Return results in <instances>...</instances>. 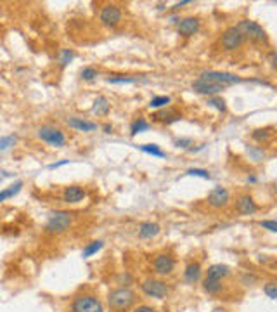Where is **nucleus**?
I'll use <instances>...</instances> for the list:
<instances>
[{
	"instance_id": "f8f14e48",
	"label": "nucleus",
	"mask_w": 277,
	"mask_h": 312,
	"mask_svg": "<svg viewBox=\"0 0 277 312\" xmlns=\"http://www.w3.org/2000/svg\"><path fill=\"white\" fill-rule=\"evenodd\" d=\"M193 88L197 92V94H203V96H217L219 92L223 90V87H220V85H215V84H210V82H204L201 80V78H197V80L193 82Z\"/></svg>"
},
{
	"instance_id": "2eb2a0df",
	"label": "nucleus",
	"mask_w": 277,
	"mask_h": 312,
	"mask_svg": "<svg viewBox=\"0 0 277 312\" xmlns=\"http://www.w3.org/2000/svg\"><path fill=\"white\" fill-rule=\"evenodd\" d=\"M66 123H68L71 129L78 130V132H94V130L97 129V123H94V121H88V120H83V118H78V116L66 118Z\"/></svg>"
},
{
	"instance_id": "72a5a7b5",
	"label": "nucleus",
	"mask_w": 277,
	"mask_h": 312,
	"mask_svg": "<svg viewBox=\"0 0 277 312\" xmlns=\"http://www.w3.org/2000/svg\"><path fill=\"white\" fill-rule=\"evenodd\" d=\"M187 175L203 177V179H212V175L208 173V170H203V169H189V170H187Z\"/></svg>"
},
{
	"instance_id": "c85d7f7f",
	"label": "nucleus",
	"mask_w": 277,
	"mask_h": 312,
	"mask_svg": "<svg viewBox=\"0 0 277 312\" xmlns=\"http://www.w3.org/2000/svg\"><path fill=\"white\" fill-rule=\"evenodd\" d=\"M102 246H104V243H102V241H92V243H88V245L85 246V248H83V254H82V255H83L85 258H87V257H92L94 254H97V252L102 248Z\"/></svg>"
},
{
	"instance_id": "4468645a",
	"label": "nucleus",
	"mask_w": 277,
	"mask_h": 312,
	"mask_svg": "<svg viewBox=\"0 0 277 312\" xmlns=\"http://www.w3.org/2000/svg\"><path fill=\"white\" fill-rule=\"evenodd\" d=\"M236 206H237V212H239L241 215H253V213L258 210L255 199H253L249 195H241L239 198H237Z\"/></svg>"
},
{
	"instance_id": "ea45409f",
	"label": "nucleus",
	"mask_w": 277,
	"mask_h": 312,
	"mask_svg": "<svg viewBox=\"0 0 277 312\" xmlns=\"http://www.w3.org/2000/svg\"><path fill=\"white\" fill-rule=\"evenodd\" d=\"M68 163H69V160H62V162H57V163H52V165H49V169L54 170V169H59V167H62V165H68Z\"/></svg>"
},
{
	"instance_id": "6e6552de",
	"label": "nucleus",
	"mask_w": 277,
	"mask_h": 312,
	"mask_svg": "<svg viewBox=\"0 0 277 312\" xmlns=\"http://www.w3.org/2000/svg\"><path fill=\"white\" fill-rule=\"evenodd\" d=\"M99 19H101V23L104 26H118L121 23V11L118 5L114 4H108L104 5V7L101 9V12H99Z\"/></svg>"
},
{
	"instance_id": "aec40b11",
	"label": "nucleus",
	"mask_w": 277,
	"mask_h": 312,
	"mask_svg": "<svg viewBox=\"0 0 277 312\" xmlns=\"http://www.w3.org/2000/svg\"><path fill=\"white\" fill-rule=\"evenodd\" d=\"M230 269L227 267V265L223 264H215L212 265V267L208 269V276L206 278H212V279H217V281H222L225 276H229Z\"/></svg>"
},
{
	"instance_id": "a18cd8bd",
	"label": "nucleus",
	"mask_w": 277,
	"mask_h": 312,
	"mask_svg": "<svg viewBox=\"0 0 277 312\" xmlns=\"http://www.w3.org/2000/svg\"><path fill=\"white\" fill-rule=\"evenodd\" d=\"M248 182H256V177H248Z\"/></svg>"
},
{
	"instance_id": "e433bc0d",
	"label": "nucleus",
	"mask_w": 277,
	"mask_h": 312,
	"mask_svg": "<svg viewBox=\"0 0 277 312\" xmlns=\"http://www.w3.org/2000/svg\"><path fill=\"white\" fill-rule=\"evenodd\" d=\"M260 226H262L263 229H269L270 232H277L276 221H262V222H260Z\"/></svg>"
},
{
	"instance_id": "dca6fc26",
	"label": "nucleus",
	"mask_w": 277,
	"mask_h": 312,
	"mask_svg": "<svg viewBox=\"0 0 277 312\" xmlns=\"http://www.w3.org/2000/svg\"><path fill=\"white\" fill-rule=\"evenodd\" d=\"M85 189L82 186H68L62 191V199L66 203H80L85 198Z\"/></svg>"
},
{
	"instance_id": "c03bdc74",
	"label": "nucleus",
	"mask_w": 277,
	"mask_h": 312,
	"mask_svg": "<svg viewBox=\"0 0 277 312\" xmlns=\"http://www.w3.org/2000/svg\"><path fill=\"white\" fill-rule=\"evenodd\" d=\"M179 21H180V19L177 18V16H171V18H170V23H173V25H175V23H179Z\"/></svg>"
},
{
	"instance_id": "58836bf2",
	"label": "nucleus",
	"mask_w": 277,
	"mask_h": 312,
	"mask_svg": "<svg viewBox=\"0 0 277 312\" xmlns=\"http://www.w3.org/2000/svg\"><path fill=\"white\" fill-rule=\"evenodd\" d=\"M175 144L179 147H187V146H191V139H179V141H175Z\"/></svg>"
},
{
	"instance_id": "20e7f679",
	"label": "nucleus",
	"mask_w": 277,
	"mask_h": 312,
	"mask_svg": "<svg viewBox=\"0 0 277 312\" xmlns=\"http://www.w3.org/2000/svg\"><path fill=\"white\" fill-rule=\"evenodd\" d=\"M135 302V293L128 288H118L110 293V305L114 311H127Z\"/></svg>"
},
{
	"instance_id": "7ed1b4c3",
	"label": "nucleus",
	"mask_w": 277,
	"mask_h": 312,
	"mask_svg": "<svg viewBox=\"0 0 277 312\" xmlns=\"http://www.w3.org/2000/svg\"><path fill=\"white\" fill-rule=\"evenodd\" d=\"M38 139L42 142H47L52 147H62L66 144V136L55 125H42L37 132Z\"/></svg>"
},
{
	"instance_id": "4c0bfd02",
	"label": "nucleus",
	"mask_w": 277,
	"mask_h": 312,
	"mask_svg": "<svg viewBox=\"0 0 277 312\" xmlns=\"http://www.w3.org/2000/svg\"><path fill=\"white\" fill-rule=\"evenodd\" d=\"M134 312H156V309L149 307V305H138V307L135 309Z\"/></svg>"
},
{
	"instance_id": "6ab92c4d",
	"label": "nucleus",
	"mask_w": 277,
	"mask_h": 312,
	"mask_svg": "<svg viewBox=\"0 0 277 312\" xmlns=\"http://www.w3.org/2000/svg\"><path fill=\"white\" fill-rule=\"evenodd\" d=\"M153 118L158 121H163V123H173V121H179L182 118V114H179L173 110H160Z\"/></svg>"
},
{
	"instance_id": "39448f33",
	"label": "nucleus",
	"mask_w": 277,
	"mask_h": 312,
	"mask_svg": "<svg viewBox=\"0 0 277 312\" xmlns=\"http://www.w3.org/2000/svg\"><path fill=\"white\" fill-rule=\"evenodd\" d=\"M199 78L204 82H210V84L220 85V87H223V88H225L227 85H236V84H241V82H243L237 75L227 73V71H203Z\"/></svg>"
},
{
	"instance_id": "4be33fe9",
	"label": "nucleus",
	"mask_w": 277,
	"mask_h": 312,
	"mask_svg": "<svg viewBox=\"0 0 277 312\" xmlns=\"http://www.w3.org/2000/svg\"><path fill=\"white\" fill-rule=\"evenodd\" d=\"M23 186H25V184H23V180H18V182H14L12 186H9L7 189H4V191H0V203L18 195V193L23 189Z\"/></svg>"
},
{
	"instance_id": "7c9ffc66",
	"label": "nucleus",
	"mask_w": 277,
	"mask_h": 312,
	"mask_svg": "<svg viewBox=\"0 0 277 312\" xmlns=\"http://www.w3.org/2000/svg\"><path fill=\"white\" fill-rule=\"evenodd\" d=\"M208 104H210V106H213V108H217L220 113H225V111H227L225 101L220 99V97H210V99H208Z\"/></svg>"
},
{
	"instance_id": "49530a36",
	"label": "nucleus",
	"mask_w": 277,
	"mask_h": 312,
	"mask_svg": "<svg viewBox=\"0 0 277 312\" xmlns=\"http://www.w3.org/2000/svg\"><path fill=\"white\" fill-rule=\"evenodd\" d=\"M0 182H2V177H0Z\"/></svg>"
},
{
	"instance_id": "c756f323",
	"label": "nucleus",
	"mask_w": 277,
	"mask_h": 312,
	"mask_svg": "<svg viewBox=\"0 0 277 312\" xmlns=\"http://www.w3.org/2000/svg\"><path fill=\"white\" fill-rule=\"evenodd\" d=\"M108 84H135V82H138V77H110L106 78Z\"/></svg>"
},
{
	"instance_id": "cd10ccee",
	"label": "nucleus",
	"mask_w": 277,
	"mask_h": 312,
	"mask_svg": "<svg viewBox=\"0 0 277 312\" xmlns=\"http://www.w3.org/2000/svg\"><path fill=\"white\" fill-rule=\"evenodd\" d=\"M16 142H18V137H16V136L0 137V154L5 153V151H9L11 147H14Z\"/></svg>"
},
{
	"instance_id": "0eeeda50",
	"label": "nucleus",
	"mask_w": 277,
	"mask_h": 312,
	"mask_svg": "<svg viewBox=\"0 0 277 312\" xmlns=\"http://www.w3.org/2000/svg\"><path fill=\"white\" fill-rule=\"evenodd\" d=\"M245 42V37L241 35V31L236 28V26H230L222 33V38H220V44L225 51H236V49L241 47V44Z\"/></svg>"
},
{
	"instance_id": "f03ea898",
	"label": "nucleus",
	"mask_w": 277,
	"mask_h": 312,
	"mask_svg": "<svg viewBox=\"0 0 277 312\" xmlns=\"http://www.w3.org/2000/svg\"><path fill=\"white\" fill-rule=\"evenodd\" d=\"M73 224V219L64 210H55L49 215L47 224H45V231L52 232V234H61V232L68 231Z\"/></svg>"
},
{
	"instance_id": "9d476101",
	"label": "nucleus",
	"mask_w": 277,
	"mask_h": 312,
	"mask_svg": "<svg viewBox=\"0 0 277 312\" xmlns=\"http://www.w3.org/2000/svg\"><path fill=\"white\" fill-rule=\"evenodd\" d=\"M229 198L230 195L225 187L217 186L213 187L212 191H210V195H208V205L213 206V208H223V206L229 203Z\"/></svg>"
},
{
	"instance_id": "393cba45",
	"label": "nucleus",
	"mask_w": 277,
	"mask_h": 312,
	"mask_svg": "<svg viewBox=\"0 0 277 312\" xmlns=\"http://www.w3.org/2000/svg\"><path fill=\"white\" fill-rule=\"evenodd\" d=\"M149 129V123H147L144 118H138V120H135L134 123H132V127H130V136L132 137H135L138 132H146V130Z\"/></svg>"
},
{
	"instance_id": "2f4dec72",
	"label": "nucleus",
	"mask_w": 277,
	"mask_h": 312,
	"mask_svg": "<svg viewBox=\"0 0 277 312\" xmlns=\"http://www.w3.org/2000/svg\"><path fill=\"white\" fill-rule=\"evenodd\" d=\"M80 77H82V80L90 82L97 77V70H95V68H83V70L80 71Z\"/></svg>"
},
{
	"instance_id": "f704fd0d",
	"label": "nucleus",
	"mask_w": 277,
	"mask_h": 312,
	"mask_svg": "<svg viewBox=\"0 0 277 312\" xmlns=\"http://www.w3.org/2000/svg\"><path fill=\"white\" fill-rule=\"evenodd\" d=\"M253 139L258 141V142L269 141L270 139V132H269V130H255V132H253Z\"/></svg>"
},
{
	"instance_id": "ddd939ff",
	"label": "nucleus",
	"mask_w": 277,
	"mask_h": 312,
	"mask_svg": "<svg viewBox=\"0 0 277 312\" xmlns=\"http://www.w3.org/2000/svg\"><path fill=\"white\" fill-rule=\"evenodd\" d=\"M179 35L182 37H193V35L197 33V29H199V19L197 18H184L179 21Z\"/></svg>"
},
{
	"instance_id": "473e14b6",
	"label": "nucleus",
	"mask_w": 277,
	"mask_h": 312,
	"mask_svg": "<svg viewBox=\"0 0 277 312\" xmlns=\"http://www.w3.org/2000/svg\"><path fill=\"white\" fill-rule=\"evenodd\" d=\"M263 293H265L270 300H276V298H277V284L276 283L265 284V288H263Z\"/></svg>"
},
{
	"instance_id": "412c9836",
	"label": "nucleus",
	"mask_w": 277,
	"mask_h": 312,
	"mask_svg": "<svg viewBox=\"0 0 277 312\" xmlns=\"http://www.w3.org/2000/svg\"><path fill=\"white\" fill-rule=\"evenodd\" d=\"M110 101H108V97L104 96H99L97 99L94 101V113L99 114V116H106L108 113H110Z\"/></svg>"
},
{
	"instance_id": "423d86ee",
	"label": "nucleus",
	"mask_w": 277,
	"mask_h": 312,
	"mask_svg": "<svg viewBox=\"0 0 277 312\" xmlns=\"http://www.w3.org/2000/svg\"><path fill=\"white\" fill-rule=\"evenodd\" d=\"M71 312H104L102 304L92 295H82L77 297L71 305Z\"/></svg>"
},
{
	"instance_id": "1a4fd4ad",
	"label": "nucleus",
	"mask_w": 277,
	"mask_h": 312,
	"mask_svg": "<svg viewBox=\"0 0 277 312\" xmlns=\"http://www.w3.org/2000/svg\"><path fill=\"white\" fill-rule=\"evenodd\" d=\"M140 288H142V291L147 295V297L160 298V300L168 295V286L163 283V281H158V279H146Z\"/></svg>"
},
{
	"instance_id": "9b49d317",
	"label": "nucleus",
	"mask_w": 277,
	"mask_h": 312,
	"mask_svg": "<svg viewBox=\"0 0 277 312\" xmlns=\"http://www.w3.org/2000/svg\"><path fill=\"white\" fill-rule=\"evenodd\" d=\"M153 267H154V271H156L158 274L166 276V274H170L173 269H175V260H173L170 255H158V257L154 258V262H153Z\"/></svg>"
},
{
	"instance_id": "a878e982",
	"label": "nucleus",
	"mask_w": 277,
	"mask_h": 312,
	"mask_svg": "<svg viewBox=\"0 0 277 312\" xmlns=\"http://www.w3.org/2000/svg\"><path fill=\"white\" fill-rule=\"evenodd\" d=\"M170 103H171V97L158 96V97H153V99H151L149 108H151V110H161V108H166Z\"/></svg>"
},
{
	"instance_id": "a211bd4d",
	"label": "nucleus",
	"mask_w": 277,
	"mask_h": 312,
	"mask_svg": "<svg viewBox=\"0 0 277 312\" xmlns=\"http://www.w3.org/2000/svg\"><path fill=\"white\" fill-rule=\"evenodd\" d=\"M184 278H186V281L191 284L197 283L201 278V265L197 264V262H191L186 267V271H184Z\"/></svg>"
},
{
	"instance_id": "f257e3e1",
	"label": "nucleus",
	"mask_w": 277,
	"mask_h": 312,
	"mask_svg": "<svg viewBox=\"0 0 277 312\" xmlns=\"http://www.w3.org/2000/svg\"><path fill=\"white\" fill-rule=\"evenodd\" d=\"M236 28L239 29L243 37L249 38V40L255 42V44H267V42H269V35H267V31L256 21L243 19V21L237 23Z\"/></svg>"
},
{
	"instance_id": "f3484780",
	"label": "nucleus",
	"mask_w": 277,
	"mask_h": 312,
	"mask_svg": "<svg viewBox=\"0 0 277 312\" xmlns=\"http://www.w3.org/2000/svg\"><path fill=\"white\" fill-rule=\"evenodd\" d=\"M160 234V226L156 222H142L138 226V236L142 239H151Z\"/></svg>"
},
{
	"instance_id": "37998d69",
	"label": "nucleus",
	"mask_w": 277,
	"mask_h": 312,
	"mask_svg": "<svg viewBox=\"0 0 277 312\" xmlns=\"http://www.w3.org/2000/svg\"><path fill=\"white\" fill-rule=\"evenodd\" d=\"M111 130H113V127H111L110 123L104 125V132H106V134H111Z\"/></svg>"
},
{
	"instance_id": "b1692460",
	"label": "nucleus",
	"mask_w": 277,
	"mask_h": 312,
	"mask_svg": "<svg viewBox=\"0 0 277 312\" xmlns=\"http://www.w3.org/2000/svg\"><path fill=\"white\" fill-rule=\"evenodd\" d=\"M73 57H75V52L71 51V49H62V51L59 52V57H57L59 68H66L69 62L73 61Z\"/></svg>"
},
{
	"instance_id": "5701e85b",
	"label": "nucleus",
	"mask_w": 277,
	"mask_h": 312,
	"mask_svg": "<svg viewBox=\"0 0 277 312\" xmlns=\"http://www.w3.org/2000/svg\"><path fill=\"white\" fill-rule=\"evenodd\" d=\"M140 151L147 154H153L156 158H165V156H166V153H165L158 144H144V146H140Z\"/></svg>"
},
{
	"instance_id": "a19ab883",
	"label": "nucleus",
	"mask_w": 277,
	"mask_h": 312,
	"mask_svg": "<svg viewBox=\"0 0 277 312\" xmlns=\"http://www.w3.org/2000/svg\"><path fill=\"white\" fill-rule=\"evenodd\" d=\"M187 4H191L189 0H184V2H179V4H175L171 9H173V11H179L180 7H184V5H187Z\"/></svg>"
},
{
	"instance_id": "c9c22d12",
	"label": "nucleus",
	"mask_w": 277,
	"mask_h": 312,
	"mask_svg": "<svg viewBox=\"0 0 277 312\" xmlns=\"http://www.w3.org/2000/svg\"><path fill=\"white\" fill-rule=\"evenodd\" d=\"M248 154H251L255 162H260V160L265 156V153H263L262 147H248Z\"/></svg>"
},
{
	"instance_id": "79ce46f5",
	"label": "nucleus",
	"mask_w": 277,
	"mask_h": 312,
	"mask_svg": "<svg viewBox=\"0 0 277 312\" xmlns=\"http://www.w3.org/2000/svg\"><path fill=\"white\" fill-rule=\"evenodd\" d=\"M270 64H272V68H276V52H270Z\"/></svg>"
},
{
	"instance_id": "bb28decb",
	"label": "nucleus",
	"mask_w": 277,
	"mask_h": 312,
	"mask_svg": "<svg viewBox=\"0 0 277 312\" xmlns=\"http://www.w3.org/2000/svg\"><path fill=\"white\" fill-rule=\"evenodd\" d=\"M203 288L204 291H208V293H219L220 288H222V284H220V281H217V279H212V278H206L203 281Z\"/></svg>"
}]
</instances>
